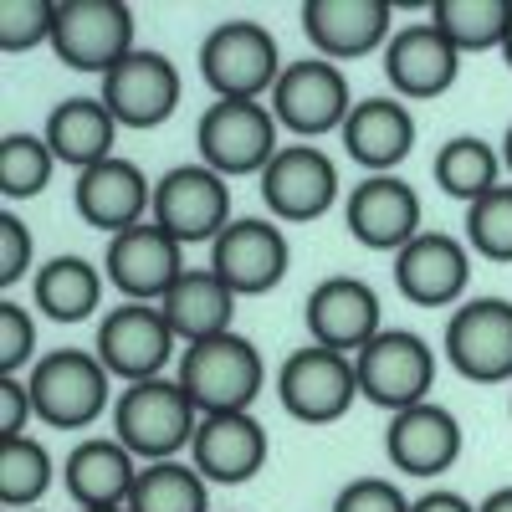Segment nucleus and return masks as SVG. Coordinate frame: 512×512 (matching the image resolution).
Segmentation results:
<instances>
[{
  "label": "nucleus",
  "mask_w": 512,
  "mask_h": 512,
  "mask_svg": "<svg viewBox=\"0 0 512 512\" xmlns=\"http://www.w3.org/2000/svg\"><path fill=\"white\" fill-rule=\"evenodd\" d=\"M200 410L190 405L180 379H139L123 384V395L113 400V436L134 451L144 466L154 461H180V451H190L195 441Z\"/></svg>",
  "instance_id": "obj_1"
},
{
  "label": "nucleus",
  "mask_w": 512,
  "mask_h": 512,
  "mask_svg": "<svg viewBox=\"0 0 512 512\" xmlns=\"http://www.w3.org/2000/svg\"><path fill=\"white\" fill-rule=\"evenodd\" d=\"M185 395L200 415H231V410H251L267 390V359L262 349L251 344L246 333H221V338H205V344H190L180 359Z\"/></svg>",
  "instance_id": "obj_2"
},
{
  "label": "nucleus",
  "mask_w": 512,
  "mask_h": 512,
  "mask_svg": "<svg viewBox=\"0 0 512 512\" xmlns=\"http://www.w3.org/2000/svg\"><path fill=\"white\" fill-rule=\"evenodd\" d=\"M26 390H31L36 420H47L52 431H88L113 405V374L88 349H52L31 364Z\"/></svg>",
  "instance_id": "obj_3"
},
{
  "label": "nucleus",
  "mask_w": 512,
  "mask_h": 512,
  "mask_svg": "<svg viewBox=\"0 0 512 512\" xmlns=\"http://www.w3.org/2000/svg\"><path fill=\"white\" fill-rule=\"evenodd\" d=\"M200 77L216 98H241V103H267L277 77H282V52L277 36L262 21H221L200 41Z\"/></svg>",
  "instance_id": "obj_4"
},
{
  "label": "nucleus",
  "mask_w": 512,
  "mask_h": 512,
  "mask_svg": "<svg viewBox=\"0 0 512 512\" xmlns=\"http://www.w3.org/2000/svg\"><path fill=\"white\" fill-rule=\"evenodd\" d=\"M195 154L221 180H241V175L262 180V169L277 159V113L267 103L216 98L195 123Z\"/></svg>",
  "instance_id": "obj_5"
},
{
  "label": "nucleus",
  "mask_w": 512,
  "mask_h": 512,
  "mask_svg": "<svg viewBox=\"0 0 512 512\" xmlns=\"http://www.w3.org/2000/svg\"><path fill=\"white\" fill-rule=\"evenodd\" d=\"M52 52L72 72L108 77L128 52H139V41H134V6H128V0H57Z\"/></svg>",
  "instance_id": "obj_6"
},
{
  "label": "nucleus",
  "mask_w": 512,
  "mask_h": 512,
  "mask_svg": "<svg viewBox=\"0 0 512 512\" xmlns=\"http://www.w3.org/2000/svg\"><path fill=\"white\" fill-rule=\"evenodd\" d=\"M354 374H359V400L400 415L410 405L431 400V390H436V349L410 328H384L364 354H354Z\"/></svg>",
  "instance_id": "obj_7"
},
{
  "label": "nucleus",
  "mask_w": 512,
  "mask_h": 512,
  "mask_svg": "<svg viewBox=\"0 0 512 512\" xmlns=\"http://www.w3.org/2000/svg\"><path fill=\"white\" fill-rule=\"evenodd\" d=\"M277 400L292 420L303 425H333L344 420L359 400V374H354V359L338 354V349H323V344H303L292 349L277 369Z\"/></svg>",
  "instance_id": "obj_8"
},
{
  "label": "nucleus",
  "mask_w": 512,
  "mask_h": 512,
  "mask_svg": "<svg viewBox=\"0 0 512 512\" xmlns=\"http://www.w3.org/2000/svg\"><path fill=\"white\" fill-rule=\"evenodd\" d=\"M180 246H210L236 216H231V180H221L216 169L175 164L154 180V216Z\"/></svg>",
  "instance_id": "obj_9"
},
{
  "label": "nucleus",
  "mask_w": 512,
  "mask_h": 512,
  "mask_svg": "<svg viewBox=\"0 0 512 512\" xmlns=\"http://www.w3.org/2000/svg\"><path fill=\"white\" fill-rule=\"evenodd\" d=\"M267 108L277 113L282 128H292L297 139H323V134H338V128L349 123L354 93H349V77L338 72V62L303 57V62L282 67Z\"/></svg>",
  "instance_id": "obj_10"
},
{
  "label": "nucleus",
  "mask_w": 512,
  "mask_h": 512,
  "mask_svg": "<svg viewBox=\"0 0 512 512\" xmlns=\"http://www.w3.org/2000/svg\"><path fill=\"white\" fill-rule=\"evenodd\" d=\"M441 354L461 379L507 384L512 379V303L507 297H466L446 318Z\"/></svg>",
  "instance_id": "obj_11"
},
{
  "label": "nucleus",
  "mask_w": 512,
  "mask_h": 512,
  "mask_svg": "<svg viewBox=\"0 0 512 512\" xmlns=\"http://www.w3.org/2000/svg\"><path fill=\"white\" fill-rule=\"evenodd\" d=\"M175 328L159 313V303H118L113 313L98 318V338L93 354L103 359V369L123 384L139 379H159L164 364L175 359Z\"/></svg>",
  "instance_id": "obj_12"
},
{
  "label": "nucleus",
  "mask_w": 512,
  "mask_h": 512,
  "mask_svg": "<svg viewBox=\"0 0 512 512\" xmlns=\"http://www.w3.org/2000/svg\"><path fill=\"white\" fill-rule=\"evenodd\" d=\"M292 267V246L272 216H236L216 241H210V272H216L236 297L272 292Z\"/></svg>",
  "instance_id": "obj_13"
},
{
  "label": "nucleus",
  "mask_w": 512,
  "mask_h": 512,
  "mask_svg": "<svg viewBox=\"0 0 512 512\" xmlns=\"http://www.w3.org/2000/svg\"><path fill=\"white\" fill-rule=\"evenodd\" d=\"M185 246L159 221L123 231L103 251V277L123 292V303H164V292L185 277Z\"/></svg>",
  "instance_id": "obj_14"
},
{
  "label": "nucleus",
  "mask_w": 512,
  "mask_h": 512,
  "mask_svg": "<svg viewBox=\"0 0 512 512\" xmlns=\"http://www.w3.org/2000/svg\"><path fill=\"white\" fill-rule=\"evenodd\" d=\"M338 200V164L313 144H287L262 169V205L277 226H308Z\"/></svg>",
  "instance_id": "obj_15"
},
{
  "label": "nucleus",
  "mask_w": 512,
  "mask_h": 512,
  "mask_svg": "<svg viewBox=\"0 0 512 512\" xmlns=\"http://www.w3.org/2000/svg\"><path fill=\"white\" fill-rule=\"evenodd\" d=\"M303 323H308V338L323 349H338V354H364L374 338L384 333V308H379V292L364 282V277H323L308 303H303Z\"/></svg>",
  "instance_id": "obj_16"
},
{
  "label": "nucleus",
  "mask_w": 512,
  "mask_h": 512,
  "mask_svg": "<svg viewBox=\"0 0 512 512\" xmlns=\"http://www.w3.org/2000/svg\"><path fill=\"white\" fill-rule=\"evenodd\" d=\"M108 113L118 118V128H159L175 118L180 98H185V82H180V67L169 62L164 52H128L108 77H103V93Z\"/></svg>",
  "instance_id": "obj_17"
},
{
  "label": "nucleus",
  "mask_w": 512,
  "mask_h": 512,
  "mask_svg": "<svg viewBox=\"0 0 512 512\" xmlns=\"http://www.w3.org/2000/svg\"><path fill=\"white\" fill-rule=\"evenodd\" d=\"M72 205H77V216L88 221L93 231H103L108 241L123 236V231H134L154 216V185L149 175L134 164V159H103L93 169H82L77 185H72Z\"/></svg>",
  "instance_id": "obj_18"
},
{
  "label": "nucleus",
  "mask_w": 512,
  "mask_h": 512,
  "mask_svg": "<svg viewBox=\"0 0 512 512\" xmlns=\"http://www.w3.org/2000/svg\"><path fill=\"white\" fill-rule=\"evenodd\" d=\"M461 441H466L461 420L441 400L410 405V410L390 415V425H384V456L395 461L400 477H415V482L446 477L461 461Z\"/></svg>",
  "instance_id": "obj_19"
},
{
  "label": "nucleus",
  "mask_w": 512,
  "mask_h": 512,
  "mask_svg": "<svg viewBox=\"0 0 512 512\" xmlns=\"http://www.w3.org/2000/svg\"><path fill=\"white\" fill-rule=\"evenodd\" d=\"M272 456L267 425L251 410H231V415H200L195 441H190V466L210 482V487H241L251 477H262V466Z\"/></svg>",
  "instance_id": "obj_20"
},
{
  "label": "nucleus",
  "mask_w": 512,
  "mask_h": 512,
  "mask_svg": "<svg viewBox=\"0 0 512 512\" xmlns=\"http://www.w3.org/2000/svg\"><path fill=\"white\" fill-rule=\"evenodd\" d=\"M466 282H472V246L446 231H420L395 256V287L415 308H461Z\"/></svg>",
  "instance_id": "obj_21"
},
{
  "label": "nucleus",
  "mask_w": 512,
  "mask_h": 512,
  "mask_svg": "<svg viewBox=\"0 0 512 512\" xmlns=\"http://www.w3.org/2000/svg\"><path fill=\"white\" fill-rule=\"evenodd\" d=\"M303 36L328 62H354L369 52H384L395 36V6L390 0H308L303 6Z\"/></svg>",
  "instance_id": "obj_22"
},
{
  "label": "nucleus",
  "mask_w": 512,
  "mask_h": 512,
  "mask_svg": "<svg viewBox=\"0 0 512 512\" xmlns=\"http://www.w3.org/2000/svg\"><path fill=\"white\" fill-rule=\"evenodd\" d=\"M344 221L359 246L400 256L420 236V195L400 175H369L344 195Z\"/></svg>",
  "instance_id": "obj_23"
},
{
  "label": "nucleus",
  "mask_w": 512,
  "mask_h": 512,
  "mask_svg": "<svg viewBox=\"0 0 512 512\" xmlns=\"http://www.w3.org/2000/svg\"><path fill=\"white\" fill-rule=\"evenodd\" d=\"M456 72H461V52L431 21L400 26L390 36V47H384V77H390L400 103H425V98L451 93Z\"/></svg>",
  "instance_id": "obj_24"
},
{
  "label": "nucleus",
  "mask_w": 512,
  "mask_h": 512,
  "mask_svg": "<svg viewBox=\"0 0 512 512\" xmlns=\"http://www.w3.org/2000/svg\"><path fill=\"white\" fill-rule=\"evenodd\" d=\"M139 456L128 451L118 436H88L77 441L62 461V487L67 497L82 507H128L134 497V482H139Z\"/></svg>",
  "instance_id": "obj_25"
},
{
  "label": "nucleus",
  "mask_w": 512,
  "mask_h": 512,
  "mask_svg": "<svg viewBox=\"0 0 512 512\" xmlns=\"http://www.w3.org/2000/svg\"><path fill=\"white\" fill-rule=\"evenodd\" d=\"M344 154L369 175H395L415 149V113L400 98H359L349 123L338 128Z\"/></svg>",
  "instance_id": "obj_26"
},
{
  "label": "nucleus",
  "mask_w": 512,
  "mask_h": 512,
  "mask_svg": "<svg viewBox=\"0 0 512 512\" xmlns=\"http://www.w3.org/2000/svg\"><path fill=\"white\" fill-rule=\"evenodd\" d=\"M236 303L241 297L210 272V267H190L175 287L164 292L159 313L169 318V328H175V338L190 349V344H205V338H221L236 328Z\"/></svg>",
  "instance_id": "obj_27"
},
{
  "label": "nucleus",
  "mask_w": 512,
  "mask_h": 512,
  "mask_svg": "<svg viewBox=\"0 0 512 512\" xmlns=\"http://www.w3.org/2000/svg\"><path fill=\"white\" fill-rule=\"evenodd\" d=\"M41 139L52 144V154H57V164H67V169H93V164H103V159H113V139H118V118L108 113V103L103 98H62L57 108H52V118H47V128H41Z\"/></svg>",
  "instance_id": "obj_28"
},
{
  "label": "nucleus",
  "mask_w": 512,
  "mask_h": 512,
  "mask_svg": "<svg viewBox=\"0 0 512 512\" xmlns=\"http://www.w3.org/2000/svg\"><path fill=\"white\" fill-rule=\"evenodd\" d=\"M103 287H108V277L88 256H52L31 277V303L52 323H82L103 308Z\"/></svg>",
  "instance_id": "obj_29"
},
{
  "label": "nucleus",
  "mask_w": 512,
  "mask_h": 512,
  "mask_svg": "<svg viewBox=\"0 0 512 512\" xmlns=\"http://www.w3.org/2000/svg\"><path fill=\"white\" fill-rule=\"evenodd\" d=\"M431 175H436V185L451 195V200H461V205H472V200H482V195H492L502 180V149H492L482 134H456V139H446L441 149H436V164H431Z\"/></svg>",
  "instance_id": "obj_30"
},
{
  "label": "nucleus",
  "mask_w": 512,
  "mask_h": 512,
  "mask_svg": "<svg viewBox=\"0 0 512 512\" xmlns=\"http://www.w3.org/2000/svg\"><path fill=\"white\" fill-rule=\"evenodd\" d=\"M431 26L461 57L466 52H502L507 26H512V0H436Z\"/></svg>",
  "instance_id": "obj_31"
},
{
  "label": "nucleus",
  "mask_w": 512,
  "mask_h": 512,
  "mask_svg": "<svg viewBox=\"0 0 512 512\" xmlns=\"http://www.w3.org/2000/svg\"><path fill=\"white\" fill-rule=\"evenodd\" d=\"M128 512H210V482L190 461H154L139 472Z\"/></svg>",
  "instance_id": "obj_32"
},
{
  "label": "nucleus",
  "mask_w": 512,
  "mask_h": 512,
  "mask_svg": "<svg viewBox=\"0 0 512 512\" xmlns=\"http://www.w3.org/2000/svg\"><path fill=\"white\" fill-rule=\"evenodd\" d=\"M57 175V154L41 134H6L0 139V200H36Z\"/></svg>",
  "instance_id": "obj_33"
},
{
  "label": "nucleus",
  "mask_w": 512,
  "mask_h": 512,
  "mask_svg": "<svg viewBox=\"0 0 512 512\" xmlns=\"http://www.w3.org/2000/svg\"><path fill=\"white\" fill-rule=\"evenodd\" d=\"M52 487V451L31 441V436H16V441H0V502L16 507V512H31V502H41Z\"/></svg>",
  "instance_id": "obj_34"
},
{
  "label": "nucleus",
  "mask_w": 512,
  "mask_h": 512,
  "mask_svg": "<svg viewBox=\"0 0 512 512\" xmlns=\"http://www.w3.org/2000/svg\"><path fill=\"white\" fill-rule=\"evenodd\" d=\"M466 246L482 262H512V185H497L492 195L466 205Z\"/></svg>",
  "instance_id": "obj_35"
},
{
  "label": "nucleus",
  "mask_w": 512,
  "mask_h": 512,
  "mask_svg": "<svg viewBox=\"0 0 512 512\" xmlns=\"http://www.w3.org/2000/svg\"><path fill=\"white\" fill-rule=\"evenodd\" d=\"M57 0H0V52H31L52 47Z\"/></svg>",
  "instance_id": "obj_36"
},
{
  "label": "nucleus",
  "mask_w": 512,
  "mask_h": 512,
  "mask_svg": "<svg viewBox=\"0 0 512 512\" xmlns=\"http://www.w3.org/2000/svg\"><path fill=\"white\" fill-rule=\"evenodd\" d=\"M36 364V318L21 303H0V374L21 379V369Z\"/></svg>",
  "instance_id": "obj_37"
},
{
  "label": "nucleus",
  "mask_w": 512,
  "mask_h": 512,
  "mask_svg": "<svg viewBox=\"0 0 512 512\" xmlns=\"http://www.w3.org/2000/svg\"><path fill=\"white\" fill-rule=\"evenodd\" d=\"M415 497H405L395 482H384V477H359L349 482L344 492L333 497V512H410Z\"/></svg>",
  "instance_id": "obj_38"
},
{
  "label": "nucleus",
  "mask_w": 512,
  "mask_h": 512,
  "mask_svg": "<svg viewBox=\"0 0 512 512\" xmlns=\"http://www.w3.org/2000/svg\"><path fill=\"white\" fill-rule=\"evenodd\" d=\"M31 251H36L31 226L16 210H6V216H0V287H16V282L31 277Z\"/></svg>",
  "instance_id": "obj_39"
},
{
  "label": "nucleus",
  "mask_w": 512,
  "mask_h": 512,
  "mask_svg": "<svg viewBox=\"0 0 512 512\" xmlns=\"http://www.w3.org/2000/svg\"><path fill=\"white\" fill-rule=\"evenodd\" d=\"M31 415H36V405H31L26 379H0V441L26 436Z\"/></svg>",
  "instance_id": "obj_40"
},
{
  "label": "nucleus",
  "mask_w": 512,
  "mask_h": 512,
  "mask_svg": "<svg viewBox=\"0 0 512 512\" xmlns=\"http://www.w3.org/2000/svg\"><path fill=\"white\" fill-rule=\"evenodd\" d=\"M410 512H477V502H466V497H461V492H451V487H436V492L415 497V502H410Z\"/></svg>",
  "instance_id": "obj_41"
},
{
  "label": "nucleus",
  "mask_w": 512,
  "mask_h": 512,
  "mask_svg": "<svg viewBox=\"0 0 512 512\" xmlns=\"http://www.w3.org/2000/svg\"><path fill=\"white\" fill-rule=\"evenodd\" d=\"M477 512H512V487H497V492H487Z\"/></svg>",
  "instance_id": "obj_42"
},
{
  "label": "nucleus",
  "mask_w": 512,
  "mask_h": 512,
  "mask_svg": "<svg viewBox=\"0 0 512 512\" xmlns=\"http://www.w3.org/2000/svg\"><path fill=\"white\" fill-rule=\"evenodd\" d=\"M502 169L512 175V123H507V134H502Z\"/></svg>",
  "instance_id": "obj_43"
},
{
  "label": "nucleus",
  "mask_w": 512,
  "mask_h": 512,
  "mask_svg": "<svg viewBox=\"0 0 512 512\" xmlns=\"http://www.w3.org/2000/svg\"><path fill=\"white\" fill-rule=\"evenodd\" d=\"M502 62L512 67V26H507V41H502Z\"/></svg>",
  "instance_id": "obj_44"
},
{
  "label": "nucleus",
  "mask_w": 512,
  "mask_h": 512,
  "mask_svg": "<svg viewBox=\"0 0 512 512\" xmlns=\"http://www.w3.org/2000/svg\"><path fill=\"white\" fill-rule=\"evenodd\" d=\"M82 512H128V507H82Z\"/></svg>",
  "instance_id": "obj_45"
}]
</instances>
